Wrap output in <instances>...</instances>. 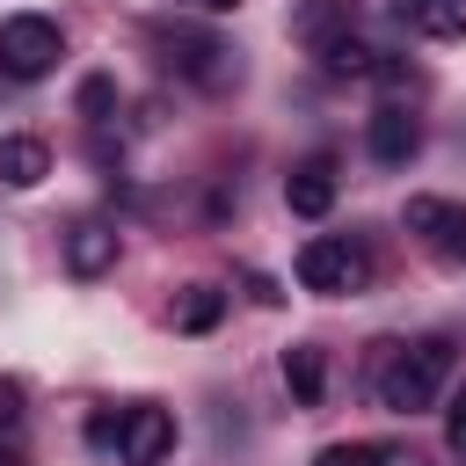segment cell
Returning a JSON list of instances; mask_svg holds the SVG:
<instances>
[{
    "label": "cell",
    "instance_id": "obj_11",
    "mask_svg": "<svg viewBox=\"0 0 466 466\" xmlns=\"http://www.w3.org/2000/svg\"><path fill=\"white\" fill-rule=\"evenodd\" d=\"M400 22L430 44H459L466 36V0H400Z\"/></svg>",
    "mask_w": 466,
    "mask_h": 466
},
{
    "label": "cell",
    "instance_id": "obj_14",
    "mask_svg": "<svg viewBox=\"0 0 466 466\" xmlns=\"http://www.w3.org/2000/svg\"><path fill=\"white\" fill-rule=\"evenodd\" d=\"M284 386H291V393H299L306 408H313V400L328 393V364H320V350H313V342L284 350Z\"/></svg>",
    "mask_w": 466,
    "mask_h": 466
},
{
    "label": "cell",
    "instance_id": "obj_23",
    "mask_svg": "<svg viewBox=\"0 0 466 466\" xmlns=\"http://www.w3.org/2000/svg\"><path fill=\"white\" fill-rule=\"evenodd\" d=\"M0 466H22V459H15V451H0Z\"/></svg>",
    "mask_w": 466,
    "mask_h": 466
},
{
    "label": "cell",
    "instance_id": "obj_9",
    "mask_svg": "<svg viewBox=\"0 0 466 466\" xmlns=\"http://www.w3.org/2000/svg\"><path fill=\"white\" fill-rule=\"evenodd\" d=\"M284 204L299 211V218H328L335 211V160H299L291 175H284Z\"/></svg>",
    "mask_w": 466,
    "mask_h": 466
},
{
    "label": "cell",
    "instance_id": "obj_22",
    "mask_svg": "<svg viewBox=\"0 0 466 466\" xmlns=\"http://www.w3.org/2000/svg\"><path fill=\"white\" fill-rule=\"evenodd\" d=\"M386 466H422V459L415 451H386Z\"/></svg>",
    "mask_w": 466,
    "mask_h": 466
},
{
    "label": "cell",
    "instance_id": "obj_3",
    "mask_svg": "<svg viewBox=\"0 0 466 466\" xmlns=\"http://www.w3.org/2000/svg\"><path fill=\"white\" fill-rule=\"evenodd\" d=\"M58 58H66V29L51 15H7L0 22V73L7 80H44V73H58Z\"/></svg>",
    "mask_w": 466,
    "mask_h": 466
},
{
    "label": "cell",
    "instance_id": "obj_12",
    "mask_svg": "<svg viewBox=\"0 0 466 466\" xmlns=\"http://www.w3.org/2000/svg\"><path fill=\"white\" fill-rule=\"evenodd\" d=\"M51 175V146L44 138H0V182L7 189H36Z\"/></svg>",
    "mask_w": 466,
    "mask_h": 466
},
{
    "label": "cell",
    "instance_id": "obj_2",
    "mask_svg": "<svg viewBox=\"0 0 466 466\" xmlns=\"http://www.w3.org/2000/svg\"><path fill=\"white\" fill-rule=\"evenodd\" d=\"M299 284L306 291H320V299H342V291H364V277H371V255L350 240V233H313L306 248H299Z\"/></svg>",
    "mask_w": 466,
    "mask_h": 466
},
{
    "label": "cell",
    "instance_id": "obj_5",
    "mask_svg": "<svg viewBox=\"0 0 466 466\" xmlns=\"http://www.w3.org/2000/svg\"><path fill=\"white\" fill-rule=\"evenodd\" d=\"M175 451V415L167 408H116V459L124 466H160Z\"/></svg>",
    "mask_w": 466,
    "mask_h": 466
},
{
    "label": "cell",
    "instance_id": "obj_4",
    "mask_svg": "<svg viewBox=\"0 0 466 466\" xmlns=\"http://www.w3.org/2000/svg\"><path fill=\"white\" fill-rule=\"evenodd\" d=\"M408 233L437 255V262H466V204H451V197H408Z\"/></svg>",
    "mask_w": 466,
    "mask_h": 466
},
{
    "label": "cell",
    "instance_id": "obj_17",
    "mask_svg": "<svg viewBox=\"0 0 466 466\" xmlns=\"http://www.w3.org/2000/svg\"><path fill=\"white\" fill-rule=\"evenodd\" d=\"M109 102H116V87H109V80H102V73H95V80H80V109H87V116H95V124H102V116H109Z\"/></svg>",
    "mask_w": 466,
    "mask_h": 466
},
{
    "label": "cell",
    "instance_id": "obj_18",
    "mask_svg": "<svg viewBox=\"0 0 466 466\" xmlns=\"http://www.w3.org/2000/svg\"><path fill=\"white\" fill-rule=\"evenodd\" d=\"M444 444H451V459H466V386L451 393V415H444Z\"/></svg>",
    "mask_w": 466,
    "mask_h": 466
},
{
    "label": "cell",
    "instance_id": "obj_21",
    "mask_svg": "<svg viewBox=\"0 0 466 466\" xmlns=\"http://www.w3.org/2000/svg\"><path fill=\"white\" fill-rule=\"evenodd\" d=\"M189 7H204V15H233L240 0H189Z\"/></svg>",
    "mask_w": 466,
    "mask_h": 466
},
{
    "label": "cell",
    "instance_id": "obj_8",
    "mask_svg": "<svg viewBox=\"0 0 466 466\" xmlns=\"http://www.w3.org/2000/svg\"><path fill=\"white\" fill-rule=\"evenodd\" d=\"M364 146H371V160H379V167H408V160H415V146H422V131H415V116H408V109H371Z\"/></svg>",
    "mask_w": 466,
    "mask_h": 466
},
{
    "label": "cell",
    "instance_id": "obj_15",
    "mask_svg": "<svg viewBox=\"0 0 466 466\" xmlns=\"http://www.w3.org/2000/svg\"><path fill=\"white\" fill-rule=\"evenodd\" d=\"M320 66H328V73H342V80H350V73H379V51H371V44H364V36H357V29H350V36H342V44H328V51H320Z\"/></svg>",
    "mask_w": 466,
    "mask_h": 466
},
{
    "label": "cell",
    "instance_id": "obj_20",
    "mask_svg": "<svg viewBox=\"0 0 466 466\" xmlns=\"http://www.w3.org/2000/svg\"><path fill=\"white\" fill-rule=\"evenodd\" d=\"M87 437H95V444H116V415H109V408H102V415H95V422H87Z\"/></svg>",
    "mask_w": 466,
    "mask_h": 466
},
{
    "label": "cell",
    "instance_id": "obj_19",
    "mask_svg": "<svg viewBox=\"0 0 466 466\" xmlns=\"http://www.w3.org/2000/svg\"><path fill=\"white\" fill-rule=\"evenodd\" d=\"M15 422H22V386L0 379V430H15Z\"/></svg>",
    "mask_w": 466,
    "mask_h": 466
},
{
    "label": "cell",
    "instance_id": "obj_1",
    "mask_svg": "<svg viewBox=\"0 0 466 466\" xmlns=\"http://www.w3.org/2000/svg\"><path fill=\"white\" fill-rule=\"evenodd\" d=\"M451 379V342L444 335H422V342H379V364H371V400L386 415H422Z\"/></svg>",
    "mask_w": 466,
    "mask_h": 466
},
{
    "label": "cell",
    "instance_id": "obj_6",
    "mask_svg": "<svg viewBox=\"0 0 466 466\" xmlns=\"http://www.w3.org/2000/svg\"><path fill=\"white\" fill-rule=\"evenodd\" d=\"M160 44H167V66L189 73L197 87H226L233 80V51L218 36H204V29H160Z\"/></svg>",
    "mask_w": 466,
    "mask_h": 466
},
{
    "label": "cell",
    "instance_id": "obj_16",
    "mask_svg": "<svg viewBox=\"0 0 466 466\" xmlns=\"http://www.w3.org/2000/svg\"><path fill=\"white\" fill-rule=\"evenodd\" d=\"M386 451H393V444H364V437H350V444H328L313 466H386Z\"/></svg>",
    "mask_w": 466,
    "mask_h": 466
},
{
    "label": "cell",
    "instance_id": "obj_7",
    "mask_svg": "<svg viewBox=\"0 0 466 466\" xmlns=\"http://www.w3.org/2000/svg\"><path fill=\"white\" fill-rule=\"evenodd\" d=\"M350 29H357V7H350V0H306V7L291 15V36H299L313 58H320L328 44H342Z\"/></svg>",
    "mask_w": 466,
    "mask_h": 466
},
{
    "label": "cell",
    "instance_id": "obj_10",
    "mask_svg": "<svg viewBox=\"0 0 466 466\" xmlns=\"http://www.w3.org/2000/svg\"><path fill=\"white\" fill-rule=\"evenodd\" d=\"M66 269H73V277L116 269V226H109V218H80V226L66 233Z\"/></svg>",
    "mask_w": 466,
    "mask_h": 466
},
{
    "label": "cell",
    "instance_id": "obj_13",
    "mask_svg": "<svg viewBox=\"0 0 466 466\" xmlns=\"http://www.w3.org/2000/svg\"><path fill=\"white\" fill-rule=\"evenodd\" d=\"M218 320H226V291H218V284H189V291L175 299V328H182V335H211Z\"/></svg>",
    "mask_w": 466,
    "mask_h": 466
}]
</instances>
